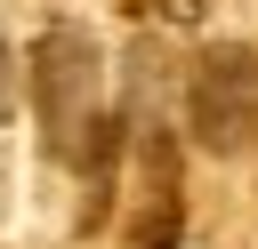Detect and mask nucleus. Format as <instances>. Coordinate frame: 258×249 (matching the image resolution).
<instances>
[{"label": "nucleus", "mask_w": 258, "mask_h": 249, "mask_svg": "<svg viewBox=\"0 0 258 249\" xmlns=\"http://www.w3.org/2000/svg\"><path fill=\"white\" fill-rule=\"evenodd\" d=\"M32 112H40V145L64 169H97L105 161V56L81 24H48L32 48Z\"/></svg>", "instance_id": "1"}, {"label": "nucleus", "mask_w": 258, "mask_h": 249, "mask_svg": "<svg viewBox=\"0 0 258 249\" xmlns=\"http://www.w3.org/2000/svg\"><path fill=\"white\" fill-rule=\"evenodd\" d=\"M194 137L210 153L258 145V56L250 48H210L194 64Z\"/></svg>", "instance_id": "2"}, {"label": "nucleus", "mask_w": 258, "mask_h": 249, "mask_svg": "<svg viewBox=\"0 0 258 249\" xmlns=\"http://www.w3.org/2000/svg\"><path fill=\"white\" fill-rule=\"evenodd\" d=\"M8 112H16V56L0 48V120H8Z\"/></svg>", "instance_id": "3"}]
</instances>
